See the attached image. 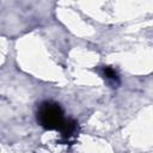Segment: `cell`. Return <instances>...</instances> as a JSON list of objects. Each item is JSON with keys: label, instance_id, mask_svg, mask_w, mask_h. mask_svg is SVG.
I'll return each mask as SVG.
<instances>
[{"label": "cell", "instance_id": "6da1fadb", "mask_svg": "<svg viewBox=\"0 0 153 153\" xmlns=\"http://www.w3.org/2000/svg\"><path fill=\"white\" fill-rule=\"evenodd\" d=\"M37 121L48 130H60L65 123L63 111L55 102H43L37 111Z\"/></svg>", "mask_w": 153, "mask_h": 153}, {"label": "cell", "instance_id": "7a4b0ae2", "mask_svg": "<svg viewBox=\"0 0 153 153\" xmlns=\"http://www.w3.org/2000/svg\"><path fill=\"white\" fill-rule=\"evenodd\" d=\"M76 127H78V123L74 120H65V123L62 124L60 131L65 137H71L76 131Z\"/></svg>", "mask_w": 153, "mask_h": 153}, {"label": "cell", "instance_id": "3957f363", "mask_svg": "<svg viewBox=\"0 0 153 153\" xmlns=\"http://www.w3.org/2000/svg\"><path fill=\"white\" fill-rule=\"evenodd\" d=\"M103 74H104V76H105L108 80H110V81H112V82H116V84L120 82L118 74H117V72H116L112 67H109V66L103 67Z\"/></svg>", "mask_w": 153, "mask_h": 153}]
</instances>
